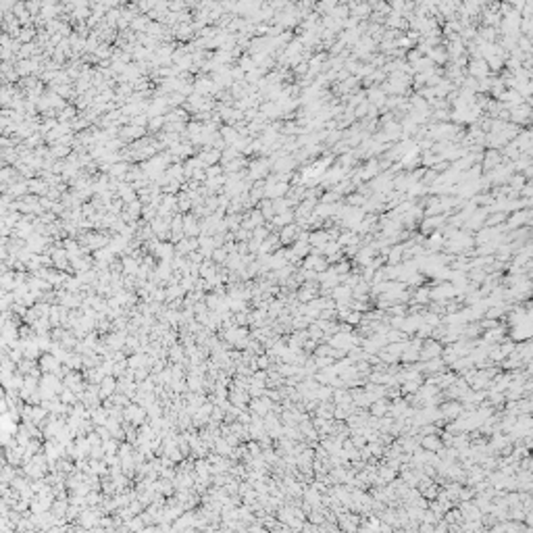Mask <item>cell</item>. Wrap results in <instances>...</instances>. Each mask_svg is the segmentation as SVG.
I'll use <instances>...</instances> for the list:
<instances>
[{"instance_id":"8992f818","label":"cell","mask_w":533,"mask_h":533,"mask_svg":"<svg viewBox=\"0 0 533 533\" xmlns=\"http://www.w3.org/2000/svg\"><path fill=\"white\" fill-rule=\"evenodd\" d=\"M296 238H298V229L294 227V225H288V227H283V231H281L279 242L281 244H290V242H294Z\"/></svg>"},{"instance_id":"277c9868","label":"cell","mask_w":533,"mask_h":533,"mask_svg":"<svg viewBox=\"0 0 533 533\" xmlns=\"http://www.w3.org/2000/svg\"><path fill=\"white\" fill-rule=\"evenodd\" d=\"M327 258L319 257V254H311V257H304L302 260V269H309V271H314V273H321L327 269Z\"/></svg>"},{"instance_id":"30bf717a","label":"cell","mask_w":533,"mask_h":533,"mask_svg":"<svg viewBox=\"0 0 533 533\" xmlns=\"http://www.w3.org/2000/svg\"><path fill=\"white\" fill-rule=\"evenodd\" d=\"M427 244H429V250L438 252V250L441 248V236H438V234H435L433 238H429V242H427Z\"/></svg>"},{"instance_id":"5b68a950","label":"cell","mask_w":533,"mask_h":533,"mask_svg":"<svg viewBox=\"0 0 533 533\" xmlns=\"http://www.w3.org/2000/svg\"><path fill=\"white\" fill-rule=\"evenodd\" d=\"M419 444H421L423 450H431V452H438L440 448H444V441H441L440 433H427V435H423Z\"/></svg>"},{"instance_id":"3957f363","label":"cell","mask_w":533,"mask_h":533,"mask_svg":"<svg viewBox=\"0 0 533 533\" xmlns=\"http://www.w3.org/2000/svg\"><path fill=\"white\" fill-rule=\"evenodd\" d=\"M337 527L344 529V531H356L360 527V516L356 513H342V515H337Z\"/></svg>"},{"instance_id":"9c48e42d","label":"cell","mask_w":533,"mask_h":533,"mask_svg":"<svg viewBox=\"0 0 533 533\" xmlns=\"http://www.w3.org/2000/svg\"><path fill=\"white\" fill-rule=\"evenodd\" d=\"M492 238H494V229H481L475 239H477V244H485V242H490Z\"/></svg>"},{"instance_id":"52a82bcc","label":"cell","mask_w":533,"mask_h":533,"mask_svg":"<svg viewBox=\"0 0 533 533\" xmlns=\"http://www.w3.org/2000/svg\"><path fill=\"white\" fill-rule=\"evenodd\" d=\"M529 219V213H516V215H513L508 219V225L510 227H516V225H521L523 221H527Z\"/></svg>"},{"instance_id":"7a4b0ae2","label":"cell","mask_w":533,"mask_h":533,"mask_svg":"<svg viewBox=\"0 0 533 533\" xmlns=\"http://www.w3.org/2000/svg\"><path fill=\"white\" fill-rule=\"evenodd\" d=\"M438 408H440V415L444 417L446 421H452V419L460 417L462 404H460V400H450V402H440Z\"/></svg>"},{"instance_id":"6da1fadb","label":"cell","mask_w":533,"mask_h":533,"mask_svg":"<svg viewBox=\"0 0 533 533\" xmlns=\"http://www.w3.org/2000/svg\"><path fill=\"white\" fill-rule=\"evenodd\" d=\"M441 350H444V344L440 340H431V337H425L421 348H419V360H429L435 356H441Z\"/></svg>"},{"instance_id":"ba28073f","label":"cell","mask_w":533,"mask_h":533,"mask_svg":"<svg viewBox=\"0 0 533 533\" xmlns=\"http://www.w3.org/2000/svg\"><path fill=\"white\" fill-rule=\"evenodd\" d=\"M317 350H314V356H331V352H333V348L329 346V344H317V346H314Z\"/></svg>"}]
</instances>
